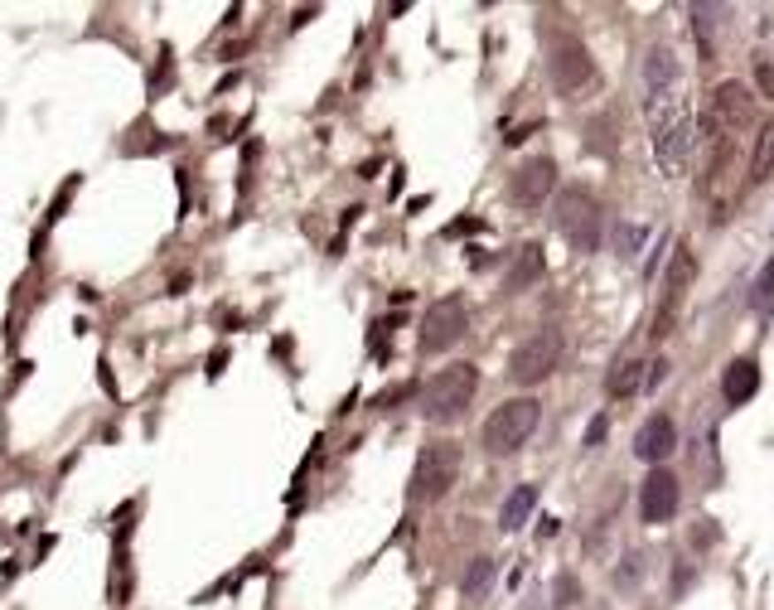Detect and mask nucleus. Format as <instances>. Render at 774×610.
<instances>
[{
  "label": "nucleus",
  "instance_id": "f257e3e1",
  "mask_svg": "<svg viewBox=\"0 0 774 610\" xmlns=\"http://www.w3.org/2000/svg\"><path fill=\"white\" fill-rule=\"evenodd\" d=\"M644 121H648V136H654V155H658V170L668 180L687 174L693 165V97H687V82L678 73V58L673 49H648L644 58Z\"/></svg>",
  "mask_w": 774,
  "mask_h": 610
},
{
  "label": "nucleus",
  "instance_id": "f03ea898",
  "mask_svg": "<svg viewBox=\"0 0 774 610\" xmlns=\"http://www.w3.org/2000/svg\"><path fill=\"white\" fill-rule=\"evenodd\" d=\"M474 388H479V368L474 364H446L441 374L426 378L421 388V417L446 427V421H460L464 407L474 402Z\"/></svg>",
  "mask_w": 774,
  "mask_h": 610
},
{
  "label": "nucleus",
  "instance_id": "7ed1b4c3",
  "mask_svg": "<svg viewBox=\"0 0 774 610\" xmlns=\"http://www.w3.org/2000/svg\"><path fill=\"white\" fill-rule=\"evenodd\" d=\"M538 421H542L538 398H509L503 407L489 412V421H484V431H479V446L489 451V456H513V451L528 446Z\"/></svg>",
  "mask_w": 774,
  "mask_h": 610
},
{
  "label": "nucleus",
  "instance_id": "20e7f679",
  "mask_svg": "<svg viewBox=\"0 0 774 610\" xmlns=\"http://www.w3.org/2000/svg\"><path fill=\"white\" fill-rule=\"evenodd\" d=\"M456 480H460V446L456 441H431V446H421L417 465H411L407 499L411 504H436L456 490Z\"/></svg>",
  "mask_w": 774,
  "mask_h": 610
},
{
  "label": "nucleus",
  "instance_id": "39448f33",
  "mask_svg": "<svg viewBox=\"0 0 774 610\" xmlns=\"http://www.w3.org/2000/svg\"><path fill=\"white\" fill-rule=\"evenodd\" d=\"M552 223L576 252H595V247H601V199H595L591 189H581V184H576V189H562V199H556V209H552Z\"/></svg>",
  "mask_w": 774,
  "mask_h": 610
},
{
  "label": "nucleus",
  "instance_id": "423d86ee",
  "mask_svg": "<svg viewBox=\"0 0 774 610\" xmlns=\"http://www.w3.org/2000/svg\"><path fill=\"white\" fill-rule=\"evenodd\" d=\"M556 364H562V329H538V335H528L518 349H513L509 378L523 382V388H533V382L552 378Z\"/></svg>",
  "mask_w": 774,
  "mask_h": 610
},
{
  "label": "nucleus",
  "instance_id": "0eeeda50",
  "mask_svg": "<svg viewBox=\"0 0 774 610\" xmlns=\"http://www.w3.org/2000/svg\"><path fill=\"white\" fill-rule=\"evenodd\" d=\"M464 329H470V310H464L460 296H446V301H436L426 310V320H421V354H446V349H456L464 339Z\"/></svg>",
  "mask_w": 774,
  "mask_h": 610
},
{
  "label": "nucleus",
  "instance_id": "6e6552de",
  "mask_svg": "<svg viewBox=\"0 0 774 610\" xmlns=\"http://www.w3.org/2000/svg\"><path fill=\"white\" fill-rule=\"evenodd\" d=\"M547 68H552V88L562 92V97L581 92L586 82L595 78V58H591V49H586L576 35L552 39V58H547Z\"/></svg>",
  "mask_w": 774,
  "mask_h": 610
},
{
  "label": "nucleus",
  "instance_id": "1a4fd4ad",
  "mask_svg": "<svg viewBox=\"0 0 774 610\" xmlns=\"http://www.w3.org/2000/svg\"><path fill=\"white\" fill-rule=\"evenodd\" d=\"M678 499H683L678 475L663 470V465H654V470H648V480L639 484V519H644V523H668L678 513Z\"/></svg>",
  "mask_w": 774,
  "mask_h": 610
},
{
  "label": "nucleus",
  "instance_id": "9d476101",
  "mask_svg": "<svg viewBox=\"0 0 774 610\" xmlns=\"http://www.w3.org/2000/svg\"><path fill=\"white\" fill-rule=\"evenodd\" d=\"M552 189H556V165L547 160V155H533V160H523L518 170H513V180H509V199L523 204V209H538V204H542Z\"/></svg>",
  "mask_w": 774,
  "mask_h": 610
},
{
  "label": "nucleus",
  "instance_id": "9b49d317",
  "mask_svg": "<svg viewBox=\"0 0 774 610\" xmlns=\"http://www.w3.org/2000/svg\"><path fill=\"white\" fill-rule=\"evenodd\" d=\"M678 451V427L668 412H654V417L644 421V427L634 431V456L648 460V465H663L668 456Z\"/></svg>",
  "mask_w": 774,
  "mask_h": 610
},
{
  "label": "nucleus",
  "instance_id": "f8f14e48",
  "mask_svg": "<svg viewBox=\"0 0 774 610\" xmlns=\"http://www.w3.org/2000/svg\"><path fill=\"white\" fill-rule=\"evenodd\" d=\"M542 272H547V257H542V247H538V243L518 247V257H513V266H509V272H503V291H509V296L528 291L533 282H542Z\"/></svg>",
  "mask_w": 774,
  "mask_h": 610
},
{
  "label": "nucleus",
  "instance_id": "ddd939ff",
  "mask_svg": "<svg viewBox=\"0 0 774 610\" xmlns=\"http://www.w3.org/2000/svg\"><path fill=\"white\" fill-rule=\"evenodd\" d=\"M755 392H760V364H755V359H736V364L721 374V398H726L731 407L750 402Z\"/></svg>",
  "mask_w": 774,
  "mask_h": 610
},
{
  "label": "nucleus",
  "instance_id": "4468645a",
  "mask_svg": "<svg viewBox=\"0 0 774 610\" xmlns=\"http://www.w3.org/2000/svg\"><path fill=\"white\" fill-rule=\"evenodd\" d=\"M711 97H717V117L726 121V127H750V121H755V102H750V92L740 88V82H721Z\"/></svg>",
  "mask_w": 774,
  "mask_h": 610
},
{
  "label": "nucleus",
  "instance_id": "2eb2a0df",
  "mask_svg": "<svg viewBox=\"0 0 774 610\" xmlns=\"http://www.w3.org/2000/svg\"><path fill=\"white\" fill-rule=\"evenodd\" d=\"M533 509H538V484H518V490L503 499V509H499V529L503 533H518L523 523H528Z\"/></svg>",
  "mask_w": 774,
  "mask_h": 610
},
{
  "label": "nucleus",
  "instance_id": "dca6fc26",
  "mask_svg": "<svg viewBox=\"0 0 774 610\" xmlns=\"http://www.w3.org/2000/svg\"><path fill=\"white\" fill-rule=\"evenodd\" d=\"M639 388H644V359H634V354L615 359L610 378H605V392H610V398H634Z\"/></svg>",
  "mask_w": 774,
  "mask_h": 610
},
{
  "label": "nucleus",
  "instance_id": "f3484780",
  "mask_svg": "<svg viewBox=\"0 0 774 610\" xmlns=\"http://www.w3.org/2000/svg\"><path fill=\"white\" fill-rule=\"evenodd\" d=\"M770 174H774V121H765V127H760L755 146H750V174H746V180H750V184H765Z\"/></svg>",
  "mask_w": 774,
  "mask_h": 610
},
{
  "label": "nucleus",
  "instance_id": "a211bd4d",
  "mask_svg": "<svg viewBox=\"0 0 774 610\" xmlns=\"http://www.w3.org/2000/svg\"><path fill=\"white\" fill-rule=\"evenodd\" d=\"M489 582H494V557H474V562L464 567V576H460V591L464 596H484L489 591Z\"/></svg>",
  "mask_w": 774,
  "mask_h": 610
},
{
  "label": "nucleus",
  "instance_id": "6ab92c4d",
  "mask_svg": "<svg viewBox=\"0 0 774 610\" xmlns=\"http://www.w3.org/2000/svg\"><path fill=\"white\" fill-rule=\"evenodd\" d=\"M750 305H755L760 320H770V310H774V262H765V272H760L755 291H750Z\"/></svg>",
  "mask_w": 774,
  "mask_h": 610
},
{
  "label": "nucleus",
  "instance_id": "aec40b11",
  "mask_svg": "<svg viewBox=\"0 0 774 610\" xmlns=\"http://www.w3.org/2000/svg\"><path fill=\"white\" fill-rule=\"evenodd\" d=\"M693 272H697V262H693V252L687 247H678V257H673V266H668V291H683L687 282H693Z\"/></svg>",
  "mask_w": 774,
  "mask_h": 610
},
{
  "label": "nucleus",
  "instance_id": "412c9836",
  "mask_svg": "<svg viewBox=\"0 0 774 610\" xmlns=\"http://www.w3.org/2000/svg\"><path fill=\"white\" fill-rule=\"evenodd\" d=\"M576 601H581V582H576L571 572H562V576L552 582V606H556V610H571Z\"/></svg>",
  "mask_w": 774,
  "mask_h": 610
},
{
  "label": "nucleus",
  "instance_id": "4be33fe9",
  "mask_svg": "<svg viewBox=\"0 0 774 610\" xmlns=\"http://www.w3.org/2000/svg\"><path fill=\"white\" fill-rule=\"evenodd\" d=\"M644 243H648V228H639V223H619V228H615V247L625 257H639V247H644Z\"/></svg>",
  "mask_w": 774,
  "mask_h": 610
},
{
  "label": "nucleus",
  "instance_id": "5701e85b",
  "mask_svg": "<svg viewBox=\"0 0 774 610\" xmlns=\"http://www.w3.org/2000/svg\"><path fill=\"white\" fill-rule=\"evenodd\" d=\"M755 88H760V97H774V58L755 64Z\"/></svg>",
  "mask_w": 774,
  "mask_h": 610
},
{
  "label": "nucleus",
  "instance_id": "b1692460",
  "mask_svg": "<svg viewBox=\"0 0 774 610\" xmlns=\"http://www.w3.org/2000/svg\"><path fill=\"white\" fill-rule=\"evenodd\" d=\"M634 576H644V557L629 552V557H625V567H619V586H634Z\"/></svg>",
  "mask_w": 774,
  "mask_h": 610
},
{
  "label": "nucleus",
  "instance_id": "393cba45",
  "mask_svg": "<svg viewBox=\"0 0 774 610\" xmlns=\"http://www.w3.org/2000/svg\"><path fill=\"white\" fill-rule=\"evenodd\" d=\"M605 436H610V421H605V417H595L591 427H586V446H601Z\"/></svg>",
  "mask_w": 774,
  "mask_h": 610
},
{
  "label": "nucleus",
  "instance_id": "a878e982",
  "mask_svg": "<svg viewBox=\"0 0 774 610\" xmlns=\"http://www.w3.org/2000/svg\"><path fill=\"white\" fill-rule=\"evenodd\" d=\"M170 78H174V68H170V54H165V64H160V78H150V92H165V88H170Z\"/></svg>",
  "mask_w": 774,
  "mask_h": 610
},
{
  "label": "nucleus",
  "instance_id": "bb28decb",
  "mask_svg": "<svg viewBox=\"0 0 774 610\" xmlns=\"http://www.w3.org/2000/svg\"><path fill=\"white\" fill-rule=\"evenodd\" d=\"M687 586H693V567H683V572L673 567V591H687Z\"/></svg>",
  "mask_w": 774,
  "mask_h": 610
}]
</instances>
